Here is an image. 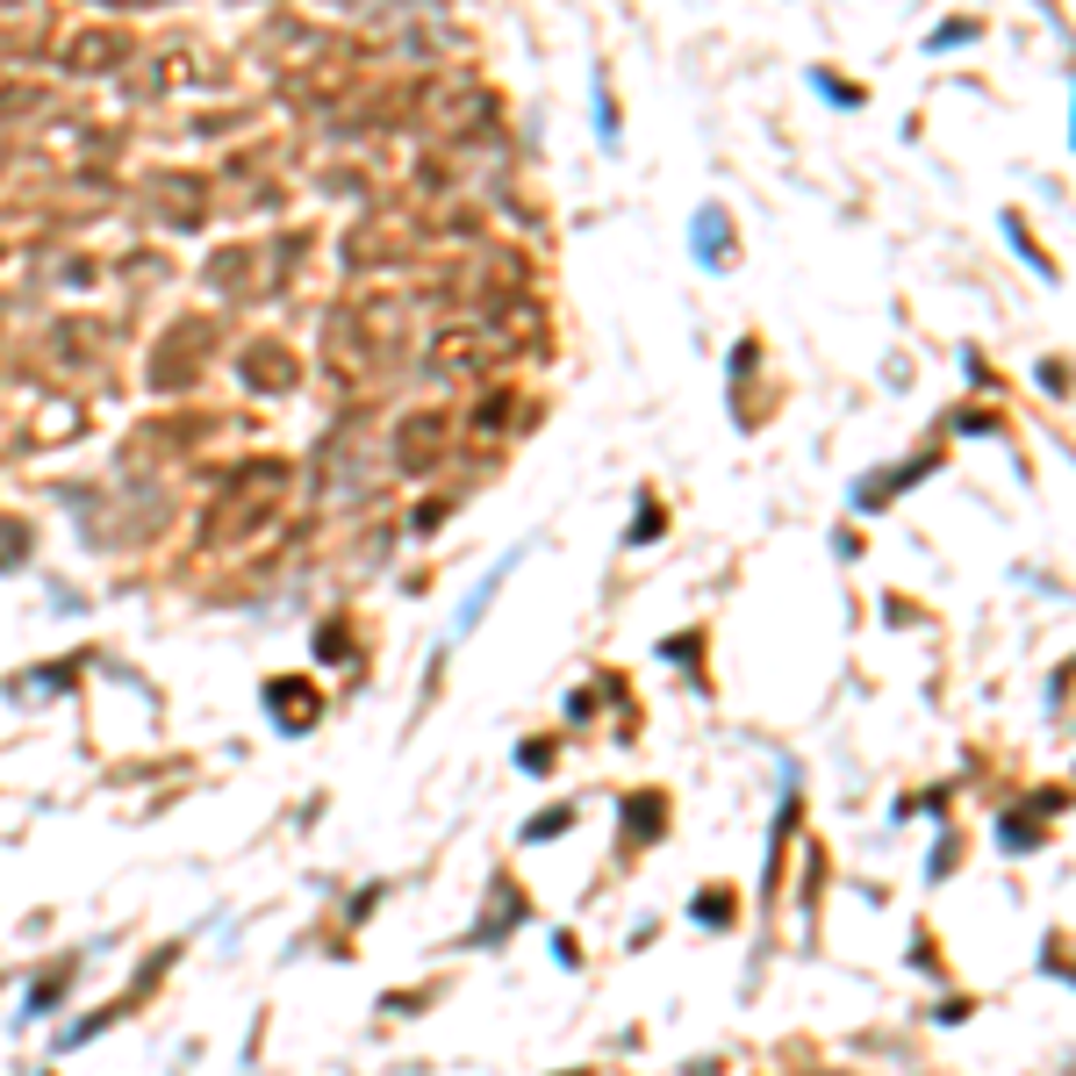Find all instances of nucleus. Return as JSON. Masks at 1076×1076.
<instances>
[{
	"label": "nucleus",
	"instance_id": "obj_1",
	"mask_svg": "<svg viewBox=\"0 0 1076 1076\" xmlns=\"http://www.w3.org/2000/svg\"><path fill=\"white\" fill-rule=\"evenodd\" d=\"M266 711H274L280 733H309V725L324 717V703H316V689L294 675V682H266Z\"/></svg>",
	"mask_w": 1076,
	"mask_h": 1076
},
{
	"label": "nucleus",
	"instance_id": "obj_2",
	"mask_svg": "<svg viewBox=\"0 0 1076 1076\" xmlns=\"http://www.w3.org/2000/svg\"><path fill=\"white\" fill-rule=\"evenodd\" d=\"M238 374L252 380V388H288V380H294V359L280 352V344H252V352L238 359Z\"/></svg>",
	"mask_w": 1076,
	"mask_h": 1076
},
{
	"label": "nucleus",
	"instance_id": "obj_3",
	"mask_svg": "<svg viewBox=\"0 0 1076 1076\" xmlns=\"http://www.w3.org/2000/svg\"><path fill=\"white\" fill-rule=\"evenodd\" d=\"M510 567H517V553H503V560H496V567H488V575L474 581V596H467V603H460V617H452V639H467V632H474V625H481V610L496 603V589H503V575H510Z\"/></svg>",
	"mask_w": 1076,
	"mask_h": 1076
},
{
	"label": "nucleus",
	"instance_id": "obj_4",
	"mask_svg": "<svg viewBox=\"0 0 1076 1076\" xmlns=\"http://www.w3.org/2000/svg\"><path fill=\"white\" fill-rule=\"evenodd\" d=\"M316 653H324V661H338V653H344V625H324V639H316Z\"/></svg>",
	"mask_w": 1076,
	"mask_h": 1076
}]
</instances>
